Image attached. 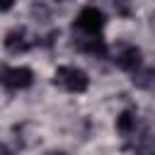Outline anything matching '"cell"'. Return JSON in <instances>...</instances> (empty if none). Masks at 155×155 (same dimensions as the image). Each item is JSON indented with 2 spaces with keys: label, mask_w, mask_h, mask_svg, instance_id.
Returning a JSON list of instances; mask_svg holds the SVG:
<instances>
[{
  "label": "cell",
  "mask_w": 155,
  "mask_h": 155,
  "mask_svg": "<svg viewBox=\"0 0 155 155\" xmlns=\"http://www.w3.org/2000/svg\"><path fill=\"white\" fill-rule=\"evenodd\" d=\"M53 82L61 85L63 90L68 92H85L90 87V78L82 68H75V65H61L53 75Z\"/></svg>",
  "instance_id": "obj_1"
},
{
  "label": "cell",
  "mask_w": 155,
  "mask_h": 155,
  "mask_svg": "<svg viewBox=\"0 0 155 155\" xmlns=\"http://www.w3.org/2000/svg\"><path fill=\"white\" fill-rule=\"evenodd\" d=\"M0 82L7 85L10 90H27L34 82V73L27 65H17V68H2L0 70Z\"/></svg>",
  "instance_id": "obj_2"
},
{
  "label": "cell",
  "mask_w": 155,
  "mask_h": 155,
  "mask_svg": "<svg viewBox=\"0 0 155 155\" xmlns=\"http://www.w3.org/2000/svg\"><path fill=\"white\" fill-rule=\"evenodd\" d=\"M104 12L99 10V7H82L80 10V15H78V19H75V27L78 29H82L85 34H97L102 27H104Z\"/></svg>",
  "instance_id": "obj_3"
},
{
  "label": "cell",
  "mask_w": 155,
  "mask_h": 155,
  "mask_svg": "<svg viewBox=\"0 0 155 155\" xmlns=\"http://www.w3.org/2000/svg\"><path fill=\"white\" fill-rule=\"evenodd\" d=\"M140 48L138 46H124L119 53H116V58H114V63L121 68V70H136V68H140Z\"/></svg>",
  "instance_id": "obj_4"
},
{
  "label": "cell",
  "mask_w": 155,
  "mask_h": 155,
  "mask_svg": "<svg viewBox=\"0 0 155 155\" xmlns=\"http://www.w3.org/2000/svg\"><path fill=\"white\" fill-rule=\"evenodd\" d=\"M5 48H7L10 53H22V51H27V48H29L27 31H24L22 27H17V29H10V31L5 34Z\"/></svg>",
  "instance_id": "obj_5"
},
{
  "label": "cell",
  "mask_w": 155,
  "mask_h": 155,
  "mask_svg": "<svg viewBox=\"0 0 155 155\" xmlns=\"http://www.w3.org/2000/svg\"><path fill=\"white\" fill-rule=\"evenodd\" d=\"M136 126H138V114L133 109H124L119 116H116V131L124 133V136H131L136 133Z\"/></svg>",
  "instance_id": "obj_6"
},
{
  "label": "cell",
  "mask_w": 155,
  "mask_h": 155,
  "mask_svg": "<svg viewBox=\"0 0 155 155\" xmlns=\"http://www.w3.org/2000/svg\"><path fill=\"white\" fill-rule=\"evenodd\" d=\"M75 46L80 48V51H85V53H104L107 51V46H104V41L102 39H94V36H85V39H80V41H75Z\"/></svg>",
  "instance_id": "obj_7"
},
{
  "label": "cell",
  "mask_w": 155,
  "mask_h": 155,
  "mask_svg": "<svg viewBox=\"0 0 155 155\" xmlns=\"http://www.w3.org/2000/svg\"><path fill=\"white\" fill-rule=\"evenodd\" d=\"M133 85L140 90H150L153 87V68H143V70H133Z\"/></svg>",
  "instance_id": "obj_8"
},
{
  "label": "cell",
  "mask_w": 155,
  "mask_h": 155,
  "mask_svg": "<svg viewBox=\"0 0 155 155\" xmlns=\"http://www.w3.org/2000/svg\"><path fill=\"white\" fill-rule=\"evenodd\" d=\"M136 155H155V148H153V138L150 136H143V140L136 143Z\"/></svg>",
  "instance_id": "obj_9"
},
{
  "label": "cell",
  "mask_w": 155,
  "mask_h": 155,
  "mask_svg": "<svg viewBox=\"0 0 155 155\" xmlns=\"http://www.w3.org/2000/svg\"><path fill=\"white\" fill-rule=\"evenodd\" d=\"M12 5H15V0H0V12H7Z\"/></svg>",
  "instance_id": "obj_10"
},
{
  "label": "cell",
  "mask_w": 155,
  "mask_h": 155,
  "mask_svg": "<svg viewBox=\"0 0 155 155\" xmlns=\"http://www.w3.org/2000/svg\"><path fill=\"white\" fill-rule=\"evenodd\" d=\"M0 155H15V153H12L7 145H0Z\"/></svg>",
  "instance_id": "obj_11"
},
{
  "label": "cell",
  "mask_w": 155,
  "mask_h": 155,
  "mask_svg": "<svg viewBox=\"0 0 155 155\" xmlns=\"http://www.w3.org/2000/svg\"><path fill=\"white\" fill-rule=\"evenodd\" d=\"M44 155H68V153H63V150H46Z\"/></svg>",
  "instance_id": "obj_12"
},
{
  "label": "cell",
  "mask_w": 155,
  "mask_h": 155,
  "mask_svg": "<svg viewBox=\"0 0 155 155\" xmlns=\"http://www.w3.org/2000/svg\"><path fill=\"white\" fill-rule=\"evenodd\" d=\"M56 2H68V0H56Z\"/></svg>",
  "instance_id": "obj_13"
}]
</instances>
